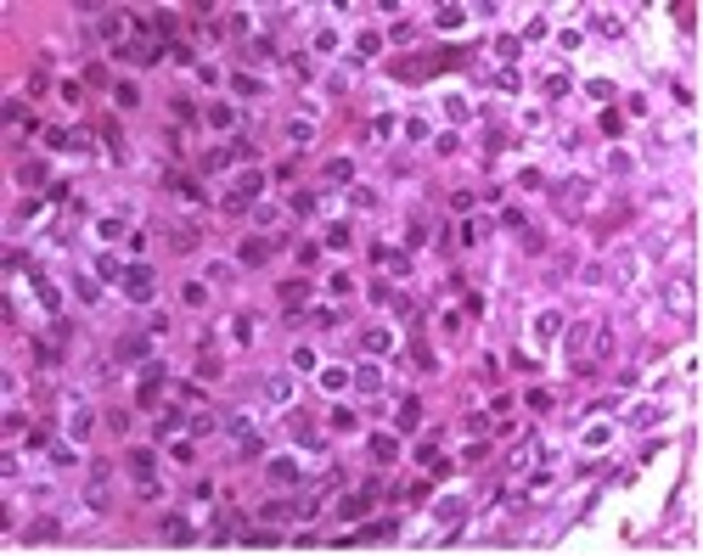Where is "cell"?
Here are the masks:
<instances>
[{
  "instance_id": "8992f818",
  "label": "cell",
  "mask_w": 703,
  "mask_h": 556,
  "mask_svg": "<svg viewBox=\"0 0 703 556\" xmlns=\"http://www.w3.org/2000/svg\"><path fill=\"white\" fill-rule=\"evenodd\" d=\"M152 466H158V455H152V450H130V472H135L141 483H152Z\"/></svg>"
},
{
  "instance_id": "6da1fadb",
  "label": "cell",
  "mask_w": 703,
  "mask_h": 556,
  "mask_svg": "<svg viewBox=\"0 0 703 556\" xmlns=\"http://www.w3.org/2000/svg\"><path fill=\"white\" fill-rule=\"evenodd\" d=\"M377 495H383L377 483H366V489L344 495V500H338V517H349V523H355V517H366V511H371V500H377Z\"/></svg>"
},
{
  "instance_id": "4316f807",
  "label": "cell",
  "mask_w": 703,
  "mask_h": 556,
  "mask_svg": "<svg viewBox=\"0 0 703 556\" xmlns=\"http://www.w3.org/2000/svg\"><path fill=\"white\" fill-rule=\"evenodd\" d=\"M96 28H102V34H107V39H118V34H124V17H118V12H107V17H102V23H96Z\"/></svg>"
},
{
  "instance_id": "f546056e",
  "label": "cell",
  "mask_w": 703,
  "mask_h": 556,
  "mask_svg": "<svg viewBox=\"0 0 703 556\" xmlns=\"http://www.w3.org/2000/svg\"><path fill=\"white\" fill-rule=\"evenodd\" d=\"M371 304H394V287L388 281H371Z\"/></svg>"
},
{
  "instance_id": "3957f363",
  "label": "cell",
  "mask_w": 703,
  "mask_h": 556,
  "mask_svg": "<svg viewBox=\"0 0 703 556\" xmlns=\"http://www.w3.org/2000/svg\"><path fill=\"white\" fill-rule=\"evenodd\" d=\"M107 478H113V461H96V466H91V495H85V506H96V511L107 506Z\"/></svg>"
},
{
  "instance_id": "ffe728a7",
  "label": "cell",
  "mask_w": 703,
  "mask_h": 556,
  "mask_svg": "<svg viewBox=\"0 0 703 556\" xmlns=\"http://www.w3.org/2000/svg\"><path fill=\"white\" fill-rule=\"evenodd\" d=\"M118 354H124V360H147V337H124Z\"/></svg>"
},
{
  "instance_id": "cb8c5ba5",
  "label": "cell",
  "mask_w": 703,
  "mask_h": 556,
  "mask_svg": "<svg viewBox=\"0 0 703 556\" xmlns=\"http://www.w3.org/2000/svg\"><path fill=\"white\" fill-rule=\"evenodd\" d=\"M287 135H293V146H310V135H315V130H310L304 118H293V124H287Z\"/></svg>"
},
{
  "instance_id": "484cf974",
  "label": "cell",
  "mask_w": 703,
  "mask_h": 556,
  "mask_svg": "<svg viewBox=\"0 0 703 556\" xmlns=\"http://www.w3.org/2000/svg\"><path fill=\"white\" fill-rule=\"evenodd\" d=\"M34 292H39V304L57 309V287H46V276H34Z\"/></svg>"
},
{
  "instance_id": "ac0fdd59",
  "label": "cell",
  "mask_w": 703,
  "mask_h": 556,
  "mask_svg": "<svg viewBox=\"0 0 703 556\" xmlns=\"http://www.w3.org/2000/svg\"><path fill=\"white\" fill-rule=\"evenodd\" d=\"M534 332H541V337H557V332H563V315H557V309H546L541 320H534Z\"/></svg>"
},
{
  "instance_id": "4dcf8cb0",
  "label": "cell",
  "mask_w": 703,
  "mask_h": 556,
  "mask_svg": "<svg viewBox=\"0 0 703 556\" xmlns=\"http://www.w3.org/2000/svg\"><path fill=\"white\" fill-rule=\"evenodd\" d=\"M529 410H552V394L546 388H529Z\"/></svg>"
},
{
  "instance_id": "9a60e30c",
  "label": "cell",
  "mask_w": 703,
  "mask_h": 556,
  "mask_svg": "<svg viewBox=\"0 0 703 556\" xmlns=\"http://www.w3.org/2000/svg\"><path fill=\"white\" fill-rule=\"evenodd\" d=\"M433 17H439V28H462L467 23V6H439Z\"/></svg>"
},
{
  "instance_id": "277c9868",
  "label": "cell",
  "mask_w": 703,
  "mask_h": 556,
  "mask_svg": "<svg viewBox=\"0 0 703 556\" xmlns=\"http://www.w3.org/2000/svg\"><path fill=\"white\" fill-rule=\"evenodd\" d=\"M270 247H276V242H265V236H247V242H242V265H265V259H270Z\"/></svg>"
},
{
  "instance_id": "83f0119b",
  "label": "cell",
  "mask_w": 703,
  "mask_h": 556,
  "mask_svg": "<svg viewBox=\"0 0 703 556\" xmlns=\"http://www.w3.org/2000/svg\"><path fill=\"white\" fill-rule=\"evenodd\" d=\"M113 102H118V107H135V102H141V90H135V84H118Z\"/></svg>"
},
{
  "instance_id": "ba28073f",
  "label": "cell",
  "mask_w": 703,
  "mask_h": 556,
  "mask_svg": "<svg viewBox=\"0 0 703 556\" xmlns=\"http://www.w3.org/2000/svg\"><path fill=\"white\" fill-rule=\"evenodd\" d=\"M360 343H366V354H383V349L394 343V337H388L383 326H366V332H360Z\"/></svg>"
},
{
  "instance_id": "7a4b0ae2",
  "label": "cell",
  "mask_w": 703,
  "mask_h": 556,
  "mask_svg": "<svg viewBox=\"0 0 703 556\" xmlns=\"http://www.w3.org/2000/svg\"><path fill=\"white\" fill-rule=\"evenodd\" d=\"M124 292H130L135 304H147V298H152V270L147 265H130V270H124Z\"/></svg>"
},
{
  "instance_id": "9c48e42d",
  "label": "cell",
  "mask_w": 703,
  "mask_h": 556,
  "mask_svg": "<svg viewBox=\"0 0 703 556\" xmlns=\"http://www.w3.org/2000/svg\"><path fill=\"white\" fill-rule=\"evenodd\" d=\"M304 298H310V281H281V304L287 309H299Z\"/></svg>"
},
{
  "instance_id": "30bf717a",
  "label": "cell",
  "mask_w": 703,
  "mask_h": 556,
  "mask_svg": "<svg viewBox=\"0 0 703 556\" xmlns=\"http://www.w3.org/2000/svg\"><path fill=\"white\" fill-rule=\"evenodd\" d=\"M276 539H281L276 528H247V534H242V545H247V550H265V545H276Z\"/></svg>"
},
{
  "instance_id": "7c38bea8",
  "label": "cell",
  "mask_w": 703,
  "mask_h": 556,
  "mask_svg": "<svg viewBox=\"0 0 703 556\" xmlns=\"http://www.w3.org/2000/svg\"><path fill=\"white\" fill-rule=\"evenodd\" d=\"M417 416H422V405H417V399H405V405H400V416H394V421H400V433H417Z\"/></svg>"
},
{
  "instance_id": "44dd1931",
  "label": "cell",
  "mask_w": 703,
  "mask_h": 556,
  "mask_svg": "<svg viewBox=\"0 0 703 556\" xmlns=\"http://www.w3.org/2000/svg\"><path fill=\"white\" fill-rule=\"evenodd\" d=\"M180 421H186L180 410H169V416H158V439H175V433H180Z\"/></svg>"
},
{
  "instance_id": "836d02e7",
  "label": "cell",
  "mask_w": 703,
  "mask_h": 556,
  "mask_svg": "<svg viewBox=\"0 0 703 556\" xmlns=\"http://www.w3.org/2000/svg\"><path fill=\"white\" fill-rule=\"evenodd\" d=\"M326 242H332V247H349L355 236H349V225H332V231H326Z\"/></svg>"
},
{
  "instance_id": "7402d4cb",
  "label": "cell",
  "mask_w": 703,
  "mask_h": 556,
  "mask_svg": "<svg viewBox=\"0 0 703 556\" xmlns=\"http://www.w3.org/2000/svg\"><path fill=\"white\" fill-rule=\"evenodd\" d=\"M169 242H175L180 253H186V247H197V225H175V231H169Z\"/></svg>"
},
{
  "instance_id": "603a6c76",
  "label": "cell",
  "mask_w": 703,
  "mask_h": 556,
  "mask_svg": "<svg viewBox=\"0 0 703 556\" xmlns=\"http://www.w3.org/2000/svg\"><path fill=\"white\" fill-rule=\"evenodd\" d=\"M236 191H242V197H247V202H254V197H259V191H265V175H242V180H236Z\"/></svg>"
},
{
  "instance_id": "1f68e13d",
  "label": "cell",
  "mask_w": 703,
  "mask_h": 556,
  "mask_svg": "<svg viewBox=\"0 0 703 556\" xmlns=\"http://www.w3.org/2000/svg\"><path fill=\"white\" fill-rule=\"evenodd\" d=\"M51 534H57V523H51V517H39V523L28 528V539H51Z\"/></svg>"
},
{
  "instance_id": "d6986e66",
  "label": "cell",
  "mask_w": 703,
  "mask_h": 556,
  "mask_svg": "<svg viewBox=\"0 0 703 556\" xmlns=\"http://www.w3.org/2000/svg\"><path fill=\"white\" fill-rule=\"evenodd\" d=\"M270 478L276 483H299V466L293 461H270Z\"/></svg>"
},
{
  "instance_id": "e0dca14e",
  "label": "cell",
  "mask_w": 703,
  "mask_h": 556,
  "mask_svg": "<svg viewBox=\"0 0 703 556\" xmlns=\"http://www.w3.org/2000/svg\"><path fill=\"white\" fill-rule=\"evenodd\" d=\"M371 455H377V461H394V455H400V439H388V433L371 439Z\"/></svg>"
},
{
  "instance_id": "d4e9b609",
  "label": "cell",
  "mask_w": 703,
  "mask_h": 556,
  "mask_svg": "<svg viewBox=\"0 0 703 556\" xmlns=\"http://www.w3.org/2000/svg\"><path fill=\"white\" fill-rule=\"evenodd\" d=\"M231 90H236V96H259V79H247V73H236V79H231Z\"/></svg>"
},
{
  "instance_id": "5bb4252c",
  "label": "cell",
  "mask_w": 703,
  "mask_h": 556,
  "mask_svg": "<svg viewBox=\"0 0 703 556\" xmlns=\"http://www.w3.org/2000/svg\"><path fill=\"white\" fill-rule=\"evenodd\" d=\"M259 511H265V523H281V517H293L299 506H293V500H265Z\"/></svg>"
},
{
  "instance_id": "2e32d148",
  "label": "cell",
  "mask_w": 703,
  "mask_h": 556,
  "mask_svg": "<svg viewBox=\"0 0 703 556\" xmlns=\"http://www.w3.org/2000/svg\"><path fill=\"white\" fill-rule=\"evenodd\" d=\"M276 57V39L265 34V39H254V46H247V62H270Z\"/></svg>"
},
{
  "instance_id": "5b68a950",
  "label": "cell",
  "mask_w": 703,
  "mask_h": 556,
  "mask_svg": "<svg viewBox=\"0 0 703 556\" xmlns=\"http://www.w3.org/2000/svg\"><path fill=\"white\" fill-rule=\"evenodd\" d=\"M163 191H175V197H203V191H197V180H191V175H175V169L163 175Z\"/></svg>"
},
{
  "instance_id": "f1b7e54d",
  "label": "cell",
  "mask_w": 703,
  "mask_h": 556,
  "mask_svg": "<svg viewBox=\"0 0 703 556\" xmlns=\"http://www.w3.org/2000/svg\"><path fill=\"white\" fill-rule=\"evenodd\" d=\"M209 118H214V124H220V130H231V118H236V113H231V107H225V102H214V107H209Z\"/></svg>"
},
{
  "instance_id": "8fae6325",
  "label": "cell",
  "mask_w": 703,
  "mask_h": 556,
  "mask_svg": "<svg viewBox=\"0 0 703 556\" xmlns=\"http://www.w3.org/2000/svg\"><path fill=\"white\" fill-rule=\"evenodd\" d=\"M355 388H360V394H377V388H383L377 365H360V371H355Z\"/></svg>"
},
{
  "instance_id": "d6a6232c",
  "label": "cell",
  "mask_w": 703,
  "mask_h": 556,
  "mask_svg": "<svg viewBox=\"0 0 703 556\" xmlns=\"http://www.w3.org/2000/svg\"><path fill=\"white\" fill-rule=\"evenodd\" d=\"M608 354H613V332L602 326V332H597V360H608Z\"/></svg>"
},
{
  "instance_id": "52a82bcc",
  "label": "cell",
  "mask_w": 703,
  "mask_h": 556,
  "mask_svg": "<svg viewBox=\"0 0 703 556\" xmlns=\"http://www.w3.org/2000/svg\"><path fill=\"white\" fill-rule=\"evenodd\" d=\"M163 539H175V545H191V523H186V517H163Z\"/></svg>"
},
{
  "instance_id": "4fadbf2b",
  "label": "cell",
  "mask_w": 703,
  "mask_h": 556,
  "mask_svg": "<svg viewBox=\"0 0 703 556\" xmlns=\"http://www.w3.org/2000/svg\"><path fill=\"white\" fill-rule=\"evenodd\" d=\"M326 180L349 186V180H355V163H349V157H332V163H326Z\"/></svg>"
}]
</instances>
